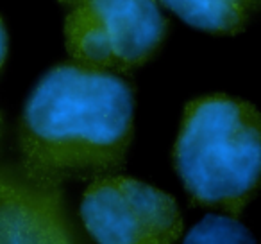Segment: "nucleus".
<instances>
[{
  "instance_id": "nucleus-5",
  "label": "nucleus",
  "mask_w": 261,
  "mask_h": 244,
  "mask_svg": "<svg viewBox=\"0 0 261 244\" xmlns=\"http://www.w3.org/2000/svg\"><path fill=\"white\" fill-rule=\"evenodd\" d=\"M0 244H81L66 212L61 185L0 167Z\"/></svg>"
},
{
  "instance_id": "nucleus-3",
  "label": "nucleus",
  "mask_w": 261,
  "mask_h": 244,
  "mask_svg": "<svg viewBox=\"0 0 261 244\" xmlns=\"http://www.w3.org/2000/svg\"><path fill=\"white\" fill-rule=\"evenodd\" d=\"M168 22L156 0H81L65 20L75 63L97 70H130L161 47Z\"/></svg>"
},
{
  "instance_id": "nucleus-4",
  "label": "nucleus",
  "mask_w": 261,
  "mask_h": 244,
  "mask_svg": "<svg viewBox=\"0 0 261 244\" xmlns=\"http://www.w3.org/2000/svg\"><path fill=\"white\" fill-rule=\"evenodd\" d=\"M79 214L97 244H177L185 232L175 197L129 176L95 178Z\"/></svg>"
},
{
  "instance_id": "nucleus-9",
  "label": "nucleus",
  "mask_w": 261,
  "mask_h": 244,
  "mask_svg": "<svg viewBox=\"0 0 261 244\" xmlns=\"http://www.w3.org/2000/svg\"><path fill=\"white\" fill-rule=\"evenodd\" d=\"M63 4H68V6H75L77 2H81V0H61Z\"/></svg>"
},
{
  "instance_id": "nucleus-7",
  "label": "nucleus",
  "mask_w": 261,
  "mask_h": 244,
  "mask_svg": "<svg viewBox=\"0 0 261 244\" xmlns=\"http://www.w3.org/2000/svg\"><path fill=\"white\" fill-rule=\"evenodd\" d=\"M182 244H256V240L238 217L210 214L186 233Z\"/></svg>"
},
{
  "instance_id": "nucleus-6",
  "label": "nucleus",
  "mask_w": 261,
  "mask_h": 244,
  "mask_svg": "<svg viewBox=\"0 0 261 244\" xmlns=\"http://www.w3.org/2000/svg\"><path fill=\"white\" fill-rule=\"evenodd\" d=\"M195 29L211 34H236L245 29L259 0H160Z\"/></svg>"
},
{
  "instance_id": "nucleus-2",
  "label": "nucleus",
  "mask_w": 261,
  "mask_h": 244,
  "mask_svg": "<svg viewBox=\"0 0 261 244\" xmlns=\"http://www.w3.org/2000/svg\"><path fill=\"white\" fill-rule=\"evenodd\" d=\"M174 164L193 203L240 217L261 171L257 109L224 94L190 101L175 139Z\"/></svg>"
},
{
  "instance_id": "nucleus-1",
  "label": "nucleus",
  "mask_w": 261,
  "mask_h": 244,
  "mask_svg": "<svg viewBox=\"0 0 261 244\" xmlns=\"http://www.w3.org/2000/svg\"><path fill=\"white\" fill-rule=\"evenodd\" d=\"M135 131V95L115 72L79 63L50 69L20 119V169L40 183L113 174Z\"/></svg>"
},
{
  "instance_id": "nucleus-10",
  "label": "nucleus",
  "mask_w": 261,
  "mask_h": 244,
  "mask_svg": "<svg viewBox=\"0 0 261 244\" xmlns=\"http://www.w3.org/2000/svg\"><path fill=\"white\" fill-rule=\"evenodd\" d=\"M0 137H2V113H0Z\"/></svg>"
},
{
  "instance_id": "nucleus-8",
  "label": "nucleus",
  "mask_w": 261,
  "mask_h": 244,
  "mask_svg": "<svg viewBox=\"0 0 261 244\" xmlns=\"http://www.w3.org/2000/svg\"><path fill=\"white\" fill-rule=\"evenodd\" d=\"M6 56H8V33H6L4 22L0 20V69L4 65Z\"/></svg>"
}]
</instances>
